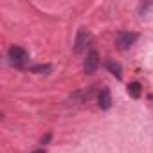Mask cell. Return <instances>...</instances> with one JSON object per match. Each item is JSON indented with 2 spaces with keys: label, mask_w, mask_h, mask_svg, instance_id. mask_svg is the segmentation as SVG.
I'll return each mask as SVG.
<instances>
[{
  "label": "cell",
  "mask_w": 153,
  "mask_h": 153,
  "mask_svg": "<svg viewBox=\"0 0 153 153\" xmlns=\"http://www.w3.org/2000/svg\"><path fill=\"white\" fill-rule=\"evenodd\" d=\"M7 59H9V63H11V65H15V67H22V65H25V63H27L29 54H27V51H25V49L13 45V47H9V51H7Z\"/></svg>",
  "instance_id": "cell-1"
},
{
  "label": "cell",
  "mask_w": 153,
  "mask_h": 153,
  "mask_svg": "<svg viewBox=\"0 0 153 153\" xmlns=\"http://www.w3.org/2000/svg\"><path fill=\"white\" fill-rule=\"evenodd\" d=\"M137 33H133V31H121L117 36H115V47L117 49H121V51H126V49H130L135 42H137Z\"/></svg>",
  "instance_id": "cell-2"
},
{
  "label": "cell",
  "mask_w": 153,
  "mask_h": 153,
  "mask_svg": "<svg viewBox=\"0 0 153 153\" xmlns=\"http://www.w3.org/2000/svg\"><path fill=\"white\" fill-rule=\"evenodd\" d=\"M88 42H90V33H88L85 27H81V29L78 31V34H76V42H74V52H76V54H81V52H85V51H87V45H88Z\"/></svg>",
  "instance_id": "cell-3"
},
{
  "label": "cell",
  "mask_w": 153,
  "mask_h": 153,
  "mask_svg": "<svg viewBox=\"0 0 153 153\" xmlns=\"http://www.w3.org/2000/svg\"><path fill=\"white\" fill-rule=\"evenodd\" d=\"M97 67H99V54H97V51L87 52V58L83 61V70L87 74H94L97 70Z\"/></svg>",
  "instance_id": "cell-4"
},
{
  "label": "cell",
  "mask_w": 153,
  "mask_h": 153,
  "mask_svg": "<svg viewBox=\"0 0 153 153\" xmlns=\"http://www.w3.org/2000/svg\"><path fill=\"white\" fill-rule=\"evenodd\" d=\"M97 106L101 110H108L112 106V96H110V90L106 87H103L97 94Z\"/></svg>",
  "instance_id": "cell-5"
},
{
  "label": "cell",
  "mask_w": 153,
  "mask_h": 153,
  "mask_svg": "<svg viewBox=\"0 0 153 153\" xmlns=\"http://www.w3.org/2000/svg\"><path fill=\"white\" fill-rule=\"evenodd\" d=\"M106 68L115 76L117 79H121V78H123V67H121V63H119V61H115V59H106Z\"/></svg>",
  "instance_id": "cell-6"
},
{
  "label": "cell",
  "mask_w": 153,
  "mask_h": 153,
  "mask_svg": "<svg viewBox=\"0 0 153 153\" xmlns=\"http://www.w3.org/2000/svg\"><path fill=\"white\" fill-rule=\"evenodd\" d=\"M140 83H137V81H131L130 85H128V88H126V92H128V96L130 97H133V99H137V97H140Z\"/></svg>",
  "instance_id": "cell-7"
},
{
  "label": "cell",
  "mask_w": 153,
  "mask_h": 153,
  "mask_svg": "<svg viewBox=\"0 0 153 153\" xmlns=\"http://www.w3.org/2000/svg\"><path fill=\"white\" fill-rule=\"evenodd\" d=\"M51 70V65H36L33 67V72H38V74H47Z\"/></svg>",
  "instance_id": "cell-8"
},
{
  "label": "cell",
  "mask_w": 153,
  "mask_h": 153,
  "mask_svg": "<svg viewBox=\"0 0 153 153\" xmlns=\"http://www.w3.org/2000/svg\"><path fill=\"white\" fill-rule=\"evenodd\" d=\"M33 153H45V149H34Z\"/></svg>",
  "instance_id": "cell-9"
},
{
  "label": "cell",
  "mask_w": 153,
  "mask_h": 153,
  "mask_svg": "<svg viewBox=\"0 0 153 153\" xmlns=\"http://www.w3.org/2000/svg\"><path fill=\"white\" fill-rule=\"evenodd\" d=\"M149 99H151V101H153V94H151V96H149Z\"/></svg>",
  "instance_id": "cell-10"
}]
</instances>
